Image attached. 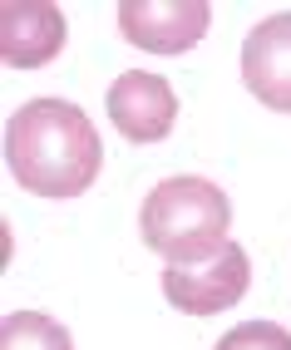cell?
I'll return each instance as SVG.
<instances>
[{"mask_svg":"<svg viewBox=\"0 0 291 350\" xmlns=\"http://www.w3.org/2000/svg\"><path fill=\"white\" fill-rule=\"evenodd\" d=\"M5 168L35 198H79L104 168V144L79 104L30 99L5 124Z\"/></svg>","mask_w":291,"mask_h":350,"instance_id":"cell-1","label":"cell"},{"mask_svg":"<svg viewBox=\"0 0 291 350\" xmlns=\"http://www.w3.org/2000/svg\"><path fill=\"white\" fill-rule=\"evenodd\" d=\"M232 202L207 178H163L138 213V232L149 252H158L168 267H203L227 247Z\"/></svg>","mask_w":291,"mask_h":350,"instance_id":"cell-2","label":"cell"},{"mask_svg":"<svg viewBox=\"0 0 291 350\" xmlns=\"http://www.w3.org/2000/svg\"><path fill=\"white\" fill-rule=\"evenodd\" d=\"M212 25L207 0H124L118 35L149 55H188Z\"/></svg>","mask_w":291,"mask_h":350,"instance_id":"cell-3","label":"cell"},{"mask_svg":"<svg viewBox=\"0 0 291 350\" xmlns=\"http://www.w3.org/2000/svg\"><path fill=\"white\" fill-rule=\"evenodd\" d=\"M252 286V256L237 242H227L223 252L203 267H163V296L188 316H217L237 306Z\"/></svg>","mask_w":291,"mask_h":350,"instance_id":"cell-4","label":"cell"},{"mask_svg":"<svg viewBox=\"0 0 291 350\" xmlns=\"http://www.w3.org/2000/svg\"><path fill=\"white\" fill-rule=\"evenodd\" d=\"M109 124L129 138V144H158V138L173 133L178 119V94L173 84L149 75V69H124L114 84H109Z\"/></svg>","mask_w":291,"mask_h":350,"instance_id":"cell-5","label":"cell"},{"mask_svg":"<svg viewBox=\"0 0 291 350\" xmlns=\"http://www.w3.org/2000/svg\"><path fill=\"white\" fill-rule=\"evenodd\" d=\"M242 84L266 109L291 113V10H277L262 25H252L242 44Z\"/></svg>","mask_w":291,"mask_h":350,"instance_id":"cell-6","label":"cell"},{"mask_svg":"<svg viewBox=\"0 0 291 350\" xmlns=\"http://www.w3.org/2000/svg\"><path fill=\"white\" fill-rule=\"evenodd\" d=\"M64 50V10L50 0H5L0 5V55L10 69H40Z\"/></svg>","mask_w":291,"mask_h":350,"instance_id":"cell-7","label":"cell"},{"mask_svg":"<svg viewBox=\"0 0 291 350\" xmlns=\"http://www.w3.org/2000/svg\"><path fill=\"white\" fill-rule=\"evenodd\" d=\"M0 350H75L69 331L40 311H10L0 325Z\"/></svg>","mask_w":291,"mask_h":350,"instance_id":"cell-8","label":"cell"},{"mask_svg":"<svg viewBox=\"0 0 291 350\" xmlns=\"http://www.w3.org/2000/svg\"><path fill=\"white\" fill-rule=\"evenodd\" d=\"M212 350H291V331H281L272 321H242Z\"/></svg>","mask_w":291,"mask_h":350,"instance_id":"cell-9","label":"cell"}]
</instances>
